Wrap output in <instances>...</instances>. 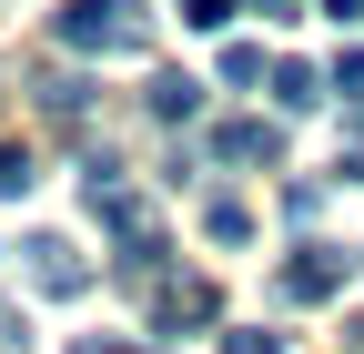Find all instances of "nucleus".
I'll return each mask as SVG.
<instances>
[{"mask_svg": "<svg viewBox=\"0 0 364 354\" xmlns=\"http://www.w3.org/2000/svg\"><path fill=\"white\" fill-rule=\"evenodd\" d=\"M334 92H344V102H364V41H354L344 61H334Z\"/></svg>", "mask_w": 364, "mask_h": 354, "instance_id": "obj_12", "label": "nucleus"}, {"mask_svg": "<svg viewBox=\"0 0 364 354\" xmlns=\"http://www.w3.org/2000/svg\"><path fill=\"white\" fill-rule=\"evenodd\" d=\"M71 354H142V344H122V334H81Z\"/></svg>", "mask_w": 364, "mask_h": 354, "instance_id": "obj_15", "label": "nucleus"}, {"mask_svg": "<svg viewBox=\"0 0 364 354\" xmlns=\"http://www.w3.org/2000/svg\"><path fill=\"white\" fill-rule=\"evenodd\" d=\"M61 41L71 51H152V11L142 0H61Z\"/></svg>", "mask_w": 364, "mask_h": 354, "instance_id": "obj_1", "label": "nucleus"}, {"mask_svg": "<svg viewBox=\"0 0 364 354\" xmlns=\"http://www.w3.org/2000/svg\"><path fill=\"white\" fill-rule=\"evenodd\" d=\"M273 102H284V112H314V102H324V71H314V61H273Z\"/></svg>", "mask_w": 364, "mask_h": 354, "instance_id": "obj_7", "label": "nucleus"}, {"mask_svg": "<svg viewBox=\"0 0 364 354\" xmlns=\"http://www.w3.org/2000/svg\"><path fill=\"white\" fill-rule=\"evenodd\" d=\"M0 344H21V314H11V304H0Z\"/></svg>", "mask_w": 364, "mask_h": 354, "instance_id": "obj_17", "label": "nucleus"}, {"mask_svg": "<svg viewBox=\"0 0 364 354\" xmlns=\"http://www.w3.org/2000/svg\"><path fill=\"white\" fill-rule=\"evenodd\" d=\"M344 132H354V152H344L334 172H344V183H364V102H344Z\"/></svg>", "mask_w": 364, "mask_h": 354, "instance_id": "obj_11", "label": "nucleus"}, {"mask_svg": "<svg viewBox=\"0 0 364 354\" xmlns=\"http://www.w3.org/2000/svg\"><path fill=\"white\" fill-rule=\"evenodd\" d=\"M152 324H162V334L213 324V284H152Z\"/></svg>", "mask_w": 364, "mask_h": 354, "instance_id": "obj_5", "label": "nucleus"}, {"mask_svg": "<svg viewBox=\"0 0 364 354\" xmlns=\"http://www.w3.org/2000/svg\"><path fill=\"white\" fill-rule=\"evenodd\" d=\"M344 354H364V314H354V324H344Z\"/></svg>", "mask_w": 364, "mask_h": 354, "instance_id": "obj_18", "label": "nucleus"}, {"mask_svg": "<svg viewBox=\"0 0 364 354\" xmlns=\"http://www.w3.org/2000/svg\"><path fill=\"white\" fill-rule=\"evenodd\" d=\"M203 233H213V243H253V213H243L233 193H213V203H203Z\"/></svg>", "mask_w": 364, "mask_h": 354, "instance_id": "obj_8", "label": "nucleus"}, {"mask_svg": "<svg viewBox=\"0 0 364 354\" xmlns=\"http://www.w3.org/2000/svg\"><path fill=\"white\" fill-rule=\"evenodd\" d=\"M182 21H193V31H223V21H233V0H182Z\"/></svg>", "mask_w": 364, "mask_h": 354, "instance_id": "obj_13", "label": "nucleus"}, {"mask_svg": "<svg viewBox=\"0 0 364 354\" xmlns=\"http://www.w3.org/2000/svg\"><path fill=\"white\" fill-rule=\"evenodd\" d=\"M142 112H152V122H193V112H203V81H193V71H162L152 92H142Z\"/></svg>", "mask_w": 364, "mask_h": 354, "instance_id": "obj_6", "label": "nucleus"}, {"mask_svg": "<svg viewBox=\"0 0 364 354\" xmlns=\"http://www.w3.org/2000/svg\"><path fill=\"white\" fill-rule=\"evenodd\" d=\"M213 162H284V122H263V112H233V122H223L213 132Z\"/></svg>", "mask_w": 364, "mask_h": 354, "instance_id": "obj_4", "label": "nucleus"}, {"mask_svg": "<svg viewBox=\"0 0 364 354\" xmlns=\"http://www.w3.org/2000/svg\"><path fill=\"white\" fill-rule=\"evenodd\" d=\"M223 81H263V41H233L223 51Z\"/></svg>", "mask_w": 364, "mask_h": 354, "instance_id": "obj_10", "label": "nucleus"}, {"mask_svg": "<svg viewBox=\"0 0 364 354\" xmlns=\"http://www.w3.org/2000/svg\"><path fill=\"white\" fill-rule=\"evenodd\" d=\"M21 274L51 294V304H71V294L91 284V263H81V243H61V233H31V243H21Z\"/></svg>", "mask_w": 364, "mask_h": 354, "instance_id": "obj_3", "label": "nucleus"}, {"mask_svg": "<svg viewBox=\"0 0 364 354\" xmlns=\"http://www.w3.org/2000/svg\"><path fill=\"white\" fill-rule=\"evenodd\" d=\"M31 183H41V172H31V152H21V142H0V193H31Z\"/></svg>", "mask_w": 364, "mask_h": 354, "instance_id": "obj_9", "label": "nucleus"}, {"mask_svg": "<svg viewBox=\"0 0 364 354\" xmlns=\"http://www.w3.org/2000/svg\"><path fill=\"white\" fill-rule=\"evenodd\" d=\"M223 354H284V334H223Z\"/></svg>", "mask_w": 364, "mask_h": 354, "instance_id": "obj_14", "label": "nucleus"}, {"mask_svg": "<svg viewBox=\"0 0 364 354\" xmlns=\"http://www.w3.org/2000/svg\"><path fill=\"white\" fill-rule=\"evenodd\" d=\"M344 274H354V253H334V243H294V263L273 274V304H334Z\"/></svg>", "mask_w": 364, "mask_h": 354, "instance_id": "obj_2", "label": "nucleus"}, {"mask_svg": "<svg viewBox=\"0 0 364 354\" xmlns=\"http://www.w3.org/2000/svg\"><path fill=\"white\" fill-rule=\"evenodd\" d=\"M253 11H263V21H294V0H253Z\"/></svg>", "mask_w": 364, "mask_h": 354, "instance_id": "obj_16", "label": "nucleus"}]
</instances>
